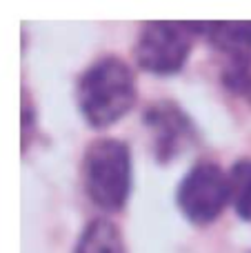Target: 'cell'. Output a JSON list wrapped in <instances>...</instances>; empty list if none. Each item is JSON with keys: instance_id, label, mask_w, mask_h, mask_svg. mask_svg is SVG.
<instances>
[{"instance_id": "3", "label": "cell", "mask_w": 251, "mask_h": 253, "mask_svg": "<svg viewBox=\"0 0 251 253\" xmlns=\"http://www.w3.org/2000/svg\"><path fill=\"white\" fill-rule=\"evenodd\" d=\"M198 36H203V22H142L133 44V58L147 74L173 76L187 65Z\"/></svg>"}, {"instance_id": "8", "label": "cell", "mask_w": 251, "mask_h": 253, "mask_svg": "<svg viewBox=\"0 0 251 253\" xmlns=\"http://www.w3.org/2000/svg\"><path fill=\"white\" fill-rule=\"evenodd\" d=\"M227 173L231 207L240 220L251 222V158H238Z\"/></svg>"}, {"instance_id": "7", "label": "cell", "mask_w": 251, "mask_h": 253, "mask_svg": "<svg viewBox=\"0 0 251 253\" xmlns=\"http://www.w3.org/2000/svg\"><path fill=\"white\" fill-rule=\"evenodd\" d=\"M74 253H127V245L114 220L96 218L83 229Z\"/></svg>"}, {"instance_id": "5", "label": "cell", "mask_w": 251, "mask_h": 253, "mask_svg": "<svg viewBox=\"0 0 251 253\" xmlns=\"http://www.w3.org/2000/svg\"><path fill=\"white\" fill-rule=\"evenodd\" d=\"M142 123L151 133L154 158L160 165H169L191 147H196L200 133L194 120L176 100H154L142 111Z\"/></svg>"}, {"instance_id": "9", "label": "cell", "mask_w": 251, "mask_h": 253, "mask_svg": "<svg viewBox=\"0 0 251 253\" xmlns=\"http://www.w3.org/2000/svg\"><path fill=\"white\" fill-rule=\"evenodd\" d=\"M220 80L227 91L251 102V60L222 62Z\"/></svg>"}, {"instance_id": "1", "label": "cell", "mask_w": 251, "mask_h": 253, "mask_svg": "<svg viewBox=\"0 0 251 253\" xmlns=\"http://www.w3.org/2000/svg\"><path fill=\"white\" fill-rule=\"evenodd\" d=\"M76 98L84 123L93 129H107L136 105V74L123 58L107 53L83 71Z\"/></svg>"}, {"instance_id": "6", "label": "cell", "mask_w": 251, "mask_h": 253, "mask_svg": "<svg viewBox=\"0 0 251 253\" xmlns=\"http://www.w3.org/2000/svg\"><path fill=\"white\" fill-rule=\"evenodd\" d=\"M203 36L222 62L251 60V20L249 22H203Z\"/></svg>"}, {"instance_id": "10", "label": "cell", "mask_w": 251, "mask_h": 253, "mask_svg": "<svg viewBox=\"0 0 251 253\" xmlns=\"http://www.w3.org/2000/svg\"><path fill=\"white\" fill-rule=\"evenodd\" d=\"M36 131H38V111L29 91L22 89V151H27L34 144Z\"/></svg>"}, {"instance_id": "4", "label": "cell", "mask_w": 251, "mask_h": 253, "mask_svg": "<svg viewBox=\"0 0 251 253\" xmlns=\"http://www.w3.org/2000/svg\"><path fill=\"white\" fill-rule=\"evenodd\" d=\"M227 202H231L229 173L211 160L196 162L176 189L178 209L196 227L216 222Z\"/></svg>"}, {"instance_id": "2", "label": "cell", "mask_w": 251, "mask_h": 253, "mask_svg": "<svg viewBox=\"0 0 251 253\" xmlns=\"http://www.w3.org/2000/svg\"><path fill=\"white\" fill-rule=\"evenodd\" d=\"M83 187L89 200L102 211H120L131 196L133 165L131 149L125 140L98 138L83 153Z\"/></svg>"}]
</instances>
